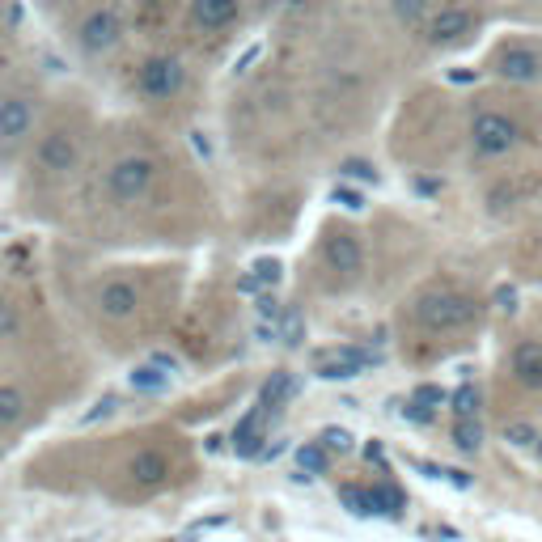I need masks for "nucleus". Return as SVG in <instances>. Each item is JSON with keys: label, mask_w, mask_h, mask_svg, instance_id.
I'll use <instances>...</instances> for the list:
<instances>
[{"label": "nucleus", "mask_w": 542, "mask_h": 542, "mask_svg": "<svg viewBox=\"0 0 542 542\" xmlns=\"http://www.w3.org/2000/svg\"><path fill=\"white\" fill-rule=\"evenodd\" d=\"M411 314L424 331H462L479 318V305L466 293H458V288H432V293L415 297Z\"/></svg>", "instance_id": "1"}, {"label": "nucleus", "mask_w": 542, "mask_h": 542, "mask_svg": "<svg viewBox=\"0 0 542 542\" xmlns=\"http://www.w3.org/2000/svg\"><path fill=\"white\" fill-rule=\"evenodd\" d=\"M157 178V166L149 157H119L111 170H106V195H111L115 204H136L149 195Z\"/></svg>", "instance_id": "2"}, {"label": "nucleus", "mask_w": 542, "mask_h": 542, "mask_svg": "<svg viewBox=\"0 0 542 542\" xmlns=\"http://www.w3.org/2000/svg\"><path fill=\"white\" fill-rule=\"evenodd\" d=\"M471 140H475L479 157H504L526 140V132H521L517 119H509L504 111H479L475 123H471Z\"/></svg>", "instance_id": "3"}, {"label": "nucleus", "mask_w": 542, "mask_h": 542, "mask_svg": "<svg viewBox=\"0 0 542 542\" xmlns=\"http://www.w3.org/2000/svg\"><path fill=\"white\" fill-rule=\"evenodd\" d=\"M140 94L144 98H153V102H166L174 94H183V85H187V68L178 64L174 56H153V60H144L140 68Z\"/></svg>", "instance_id": "4"}, {"label": "nucleus", "mask_w": 542, "mask_h": 542, "mask_svg": "<svg viewBox=\"0 0 542 542\" xmlns=\"http://www.w3.org/2000/svg\"><path fill=\"white\" fill-rule=\"evenodd\" d=\"M77 39H81V47L89 51V56H102V51L119 47V39H123V17H119L115 9H94V13H89L85 22H81Z\"/></svg>", "instance_id": "5"}, {"label": "nucleus", "mask_w": 542, "mask_h": 542, "mask_svg": "<svg viewBox=\"0 0 542 542\" xmlns=\"http://www.w3.org/2000/svg\"><path fill=\"white\" fill-rule=\"evenodd\" d=\"M496 72H500L504 81H513V85H534L542 77V60H538L534 47L509 43V47L496 51Z\"/></svg>", "instance_id": "6"}, {"label": "nucleus", "mask_w": 542, "mask_h": 542, "mask_svg": "<svg viewBox=\"0 0 542 542\" xmlns=\"http://www.w3.org/2000/svg\"><path fill=\"white\" fill-rule=\"evenodd\" d=\"M322 259H327V267L339 271V276H360V267H365V250H360L356 233L331 229L327 242H322Z\"/></svg>", "instance_id": "7"}, {"label": "nucleus", "mask_w": 542, "mask_h": 542, "mask_svg": "<svg viewBox=\"0 0 542 542\" xmlns=\"http://www.w3.org/2000/svg\"><path fill=\"white\" fill-rule=\"evenodd\" d=\"M94 301H98V314L106 322H128L140 310V288L132 280H106Z\"/></svg>", "instance_id": "8"}, {"label": "nucleus", "mask_w": 542, "mask_h": 542, "mask_svg": "<svg viewBox=\"0 0 542 542\" xmlns=\"http://www.w3.org/2000/svg\"><path fill=\"white\" fill-rule=\"evenodd\" d=\"M77 161H81V144H77V136H68V132H51V136H43V144H39V166H43L47 174L64 178V174L77 170Z\"/></svg>", "instance_id": "9"}, {"label": "nucleus", "mask_w": 542, "mask_h": 542, "mask_svg": "<svg viewBox=\"0 0 542 542\" xmlns=\"http://www.w3.org/2000/svg\"><path fill=\"white\" fill-rule=\"evenodd\" d=\"M373 365L369 352L360 348H335V352H322L318 356V377H327V382H348V377H360Z\"/></svg>", "instance_id": "10"}, {"label": "nucleus", "mask_w": 542, "mask_h": 542, "mask_svg": "<svg viewBox=\"0 0 542 542\" xmlns=\"http://www.w3.org/2000/svg\"><path fill=\"white\" fill-rule=\"evenodd\" d=\"M471 30H475V13L462 9V5H449L428 22V39L437 47H449V43H462Z\"/></svg>", "instance_id": "11"}, {"label": "nucleus", "mask_w": 542, "mask_h": 542, "mask_svg": "<svg viewBox=\"0 0 542 542\" xmlns=\"http://www.w3.org/2000/svg\"><path fill=\"white\" fill-rule=\"evenodd\" d=\"M509 373H513L526 390H542V343H538V339L517 343L513 356H509Z\"/></svg>", "instance_id": "12"}, {"label": "nucleus", "mask_w": 542, "mask_h": 542, "mask_svg": "<svg viewBox=\"0 0 542 542\" xmlns=\"http://www.w3.org/2000/svg\"><path fill=\"white\" fill-rule=\"evenodd\" d=\"M34 123V106L26 98H0V140H22Z\"/></svg>", "instance_id": "13"}, {"label": "nucleus", "mask_w": 542, "mask_h": 542, "mask_svg": "<svg viewBox=\"0 0 542 542\" xmlns=\"http://www.w3.org/2000/svg\"><path fill=\"white\" fill-rule=\"evenodd\" d=\"M263 415H267V407H250L238 420V428H233V449L242 458H255L263 449Z\"/></svg>", "instance_id": "14"}, {"label": "nucleus", "mask_w": 542, "mask_h": 542, "mask_svg": "<svg viewBox=\"0 0 542 542\" xmlns=\"http://www.w3.org/2000/svg\"><path fill=\"white\" fill-rule=\"evenodd\" d=\"M238 17V0H195L191 5V22L200 30H225Z\"/></svg>", "instance_id": "15"}, {"label": "nucleus", "mask_w": 542, "mask_h": 542, "mask_svg": "<svg viewBox=\"0 0 542 542\" xmlns=\"http://www.w3.org/2000/svg\"><path fill=\"white\" fill-rule=\"evenodd\" d=\"M128 475L144 487H157V483H166L170 475V458L161 454V449H140V454L128 462Z\"/></svg>", "instance_id": "16"}, {"label": "nucleus", "mask_w": 542, "mask_h": 542, "mask_svg": "<svg viewBox=\"0 0 542 542\" xmlns=\"http://www.w3.org/2000/svg\"><path fill=\"white\" fill-rule=\"evenodd\" d=\"M174 382V360H149V365L132 369V390L140 394H161Z\"/></svg>", "instance_id": "17"}, {"label": "nucleus", "mask_w": 542, "mask_h": 542, "mask_svg": "<svg viewBox=\"0 0 542 542\" xmlns=\"http://www.w3.org/2000/svg\"><path fill=\"white\" fill-rule=\"evenodd\" d=\"M26 411H30V399H26V390L22 386H0V428H13V424H22L26 420Z\"/></svg>", "instance_id": "18"}, {"label": "nucleus", "mask_w": 542, "mask_h": 542, "mask_svg": "<svg viewBox=\"0 0 542 542\" xmlns=\"http://www.w3.org/2000/svg\"><path fill=\"white\" fill-rule=\"evenodd\" d=\"M297 394V382H293V373H271V382L263 386V394H259V407H267V411H276V407H284L288 399Z\"/></svg>", "instance_id": "19"}, {"label": "nucleus", "mask_w": 542, "mask_h": 542, "mask_svg": "<svg viewBox=\"0 0 542 542\" xmlns=\"http://www.w3.org/2000/svg\"><path fill=\"white\" fill-rule=\"evenodd\" d=\"M437 403H445V394L437 386H420V390H415V399H411V407H407V415L415 424H428L432 411H437Z\"/></svg>", "instance_id": "20"}, {"label": "nucleus", "mask_w": 542, "mask_h": 542, "mask_svg": "<svg viewBox=\"0 0 542 542\" xmlns=\"http://www.w3.org/2000/svg\"><path fill=\"white\" fill-rule=\"evenodd\" d=\"M454 445L462 454H479L483 449V424L479 420H458L454 424Z\"/></svg>", "instance_id": "21"}, {"label": "nucleus", "mask_w": 542, "mask_h": 542, "mask_svg": "<svg viewBox=\"0 0 542 542\" xmlns=\"http://www.w3.org/2000/svg\"><path fill=\"white\" fill-rule=\"evenodd\" d=\"M454 415H458V420H479V386L466 382L454 394Z\"/></svg>", "instance_id": "22"}, {"label": "nucleus", "mask_w": 542, "mask_h": 542, "mask_svg": "<svg viewBox=\"0 0 542 542\" xmlns=\"http://www.w3.org/2000/svg\"><path fill=\"white\" fill-rule=\"evenodd\" d=\"M390 9H394V17H399L403 26H420L424 13H428V0H390Z\"/></svg>", "instance_id": "23"}, {"label": "nucleus", "mask_w": 542, "mask_h": 542, "mask_svg": "<svg viewBox=\"0 0 542 542\" xmlns=\"http://www.w3.org/2000/svg\"><path fill=\"white\" fill-rule=\"evenodd\" d=\"M327 458H331V454H327V449H322V445L314 441V445H305L301 454H297V466H301L305 475H322V471H327Z\"/></svg>", "instance_id": "24"}, {"label": "nucleus", "mask_w": 542, "mask_h": 542, "mask_svg": "<svg viewBox=\"0 0 542 542\" xmlns=\"http://www.w3.org/2000/svg\"><path fill=\"white\" fill-rule=\"evenodd\" d=\"M17 335H22V314H17V305L0 301V343H9Z\"/></svg>", "instance_id": "25"}, {"label": "nucleus", "mask_w": 542, "mask_h": 542, "mask_svg": "<svg viewBox=\"0 0 542 542\" xmlns=\"http://www.w3.org/2000/svg\"><path fill=\"white\" fill-rule=\"evenodd\" d=\"M538 437H542V432L534 428V424H509V428H504V441H509V445H538Z\"/></svg>", "instance_id": "26"}, {"label": "nucleus", "mask_w": 542, "mask_h": 542, "mask_svg": "<svg viewBox=\"0 0 542 542\" xmlns=\"http://www.w3.org/2000/svg\"><path fill=\"white\" fill-rule=\"evenodd\" d=\"M318 445L327 449V454H348V449H352V437H348L343 428H327V432H322V441H318Z\"/></svg>", "instance_id": "27"}, {"label": "nucleus", "mask_w": 542, "mask_h": 542, "mask_svg": "<svg viewBox=\"0 0 542 542\" xmlns=\"http://www.w3.org/2000/svg\"><path fill=\"white\" fill-rule=\"evenodd\" d=\"M343 174H352V178H365V183H373L377 170L369 166V161H343Z\"/></svg>", "instance_id": "28"}, {"label": "nucleus", "mask_w": 542, "mask_h": 542, "mask_svg": "<svg viewBox=\"0 0 542 542\" xmlns=\"http://www.w3.org/2000/svg\"><path fill=\"white\" fill-rule=\"evenodd\" d=\"M339 200L348 204V208H360V195H356V191H339Z\"/></svg>", "instance_id": "29"}, {"label": "nucleus", "mask_w": 542, "mask_h": 542, "mask_svg": "<svg viewBox=\"0 0 542 542\" xmlns=\"http://www.w3.org/2000/svg\"><path fill=\"white\" fill-rule=\"evenodd\" d=\"M284 5H288V9H305V5H310V0H284Z\"/></svg>", "instance_id": "30"}, {"label": "nucleus", "mask_w": 542, "mask_h": 542, "mask_svg": "<svg viewBox=\"0 0 542 542\" xmlns=\"http://www.w3.org/2000/svg\"><path fill=\"white\" fill-rule=\"evenodd\" d=\"M534 454H538V462H542V437H538V445H534Z\"/></svg>", "instance_id": "31"}]
</instances>
